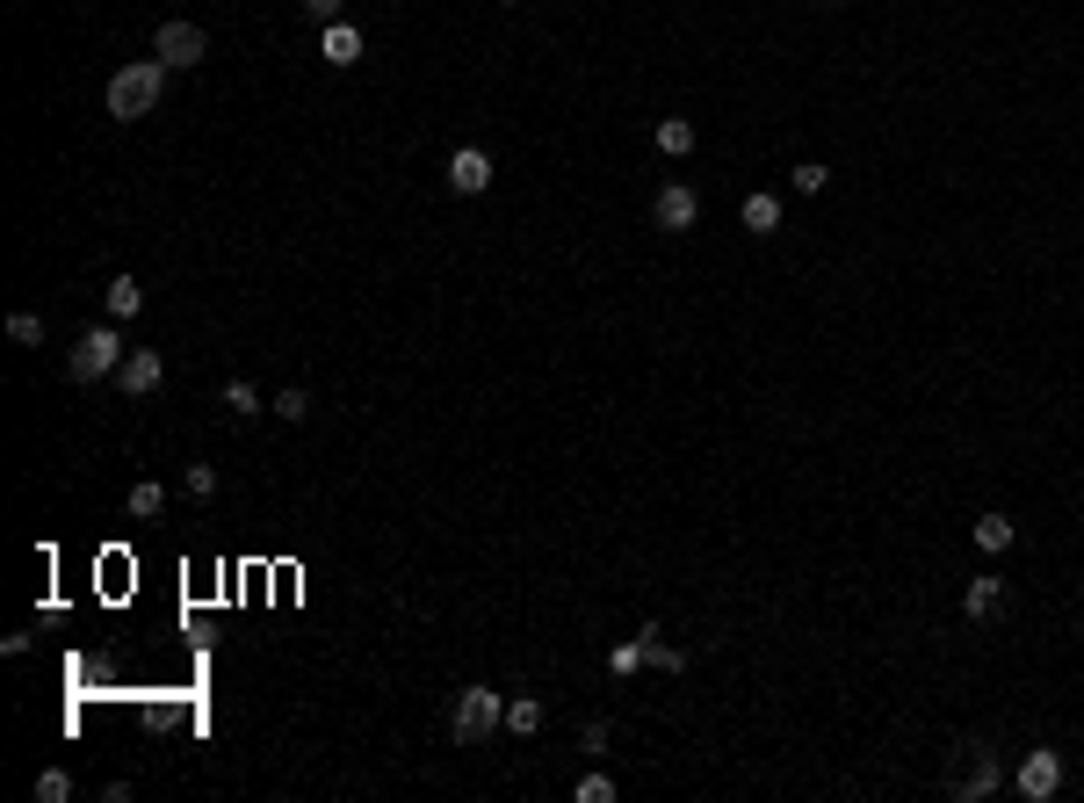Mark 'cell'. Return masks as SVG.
<instances>
[{"instance_id":"obj_1","label":"cell","mask_w":1084,"mask_h":803,"mask_svg":"<svg viewBox=\"0 0 1084 803\" xmlns=\"http://www.w3.org/2000/svg\"><path fill=\"white\" fill-rule=\"evenodd\" d=\"M159 94H167V66H159V58H138V66H116V73H109L102 109L116 123H138V116H153V109H159Z\"/></svg>"},{"instance_id":"obj_2","label":"cell","mask_w":1084,"mask_h":803,"mask_svg":"<svg viewBox=\"0 0 1084 803\" xmlns=\"http://www.w3.org/2000/svg\"><path fill=\"white\" fill-rule=\"evenodd\" d=\"M123 355H131V348H123L116 326H87L80 341L66 348V377H72V384H102V377H116V369H123Z\"/></svg>"},{"instance_id":"obj_3","label":"cell","mask_w":1084,"mask_h":803,"mask_svg":"<svg viewBox=\"0 0 1084 803\" xmlns=\"http://www.w3.org/2000/svg\"><path fill=\"white\" fill-rule=\"evenodd\" d=\"M500 724H506L500 688H463V695H456V716H448V738H456V746H484Z\"/></svg>"},{"instance_id":"obj_4","label":"cell","mask_w":1084,"mask_h":803,"mask_svg":"<svg viewBox=\"0 0 1084 803\" xmlns=\"http://www.w3.org/2000/svg\"><path fill=\"white\" fill-rule=\"evenodd\" d=\"M153 58L167 73H189V66H203L210 58V36H203V22H159L153 30Z\"/></svg>"},{"instance_id":"obj_5","label":"cell","mask_w":1084,"mask_h":803,"mask_svg":"<svg viewBox=\"0 0 1084 803\" xmlns=\"http://www.w3.org/2000/svg\"><path fill=\"white\" fill-rule=\"evenodd\" d=\"M1013 789L1027 803H1055L1063 796V752H1049V746H1033L1027 760H1019V774H1013Z\"/></svg>"},{"instance_id":"obj_6","label":"cell","mask_w":1084,"mask_h":803,"mask_svg":"<svg viewBox=\"0 0 1084 803\" xmlns=\"http://www.w3.org/2000/svg\"><path fill=\"white\" fill-rule=\"evenodd\" d=\"M694 218H702V196H694L688 181H666V189L651 196V225L658 232H694Z\"/></svg>"},{"instance_id":"obj_7","label":"cell","mask_w":1084,"mask_h":803,"mask_svg":"<svg viewBox=\"0 0 1084 803\" xmlns=\"http://www.w3.org/2000/svg\"><path fill=\"white\" fill-rule=\"evenodd\" d=\"M159 377H167L159 348H131V355H123V369H116V391H123V399H153Z\"/></svg>"},{"instance_id":"obj_8","label":"cell","mask_w":1084,"mask_h":803,"mask_svg":"<svg viewBox=\"0 0 1084 803\" xmlns=\"http://www.w3.org/2000/svg\"><path fill=\"white\" fill-rule=\"evenodd\" d=\"M998 782H1005L998 760H991L983 746H969V768L954 774V796H962V803H983V796H998Z\"/></svg>"},{"instance_id":"obj_9","label":"cell","mask_w":1084,"mask_h":803,"mask_svg":"<svg viewBox=\"0 0 1084 803\" xmlns=\"http://www.w3.org/2000/svg\"><path fill=\"white\" fill-rule=\"evenodd\" d=\"M448 189H456V196H484V189H492V159H484L478 145L448 153Z\"/></svg>"},{"instance_id":"obj_10","label":"cell","mask_w":1084,"mask_h":803,"mask_svg":"<svg viewBox=\"0 0 1084 803\" xmlns=\"http://www.w3.org/2000/svg\"><path fill=\"white\" fill-rule=\"evenodd\" d=\"M361 52H369V44H361V30L347 15L319 30V58H326V66H361Z\"/></svg>"},{"instance_id":"obj_11","label":"cell","mask_w":1084,"mask_h":803,"mask_svg":"<svg viewBox=\"0 0 1084 803\" xmlns=\"http://www.w3.org/2000/svg\"><path fill=\"white\" fill-rule=\"evenodd\" d=\"M969 536H976L983 558H1005V550L1019 543V522H1013V514H976V528H969Z\"/></svg>"},{"instance_id":"obj_12","label":"cell","mask_w":1084,"mask_h":803,"mask_svg":"<svg viewBox=\"0 0 1084 803\" xmlns=\"http://www.w3.org/2000/svg\"><path fill=\"white\" fill-rule=\"evenodd\" d=\"M738 218H745V232H752V239H774V232H781V196H774V189H752Z\"/></svg>"},{"instance_id":"obj_13","label":"cell","mask_w":1084,"mask_h":803,"mask_svg":"<svg viewBox=\"0 0 1084 803\" xmlns=\"http://www.w3.org/2000/svg\"><path fill=\"white\" fill-rule=\"evenodd\" d=\"M998 609H1005V579H998V572L969 579V594H962V615H969V623H991Z\"/></svg>"},{"instance_id":"obj_14","label":"cell","mask_w":1084,"mask_h":803,"mask_svg":"<svg viewBox=\"0 0 1084 803\" xmlns=\"http://www.w3.org/2000/svg\"><path fill=\"white\" fill-rule=\"evenodd\" d=\"M102 304H109V319H138V312H145V282H138V276H109Z\"/></svg>"},{"instance_id":"obj_15","label":"cell","mask_w":1084,"mask_h":803,"mask_svg":"<svg viewBox=\"0 0 1084 803\" xmlns=\"http://www.w3.org/2000/svg\"><path fill=\"white\" fill-rule=\"evenodd\" d=\"M644 666H658V673H688V651L666 645V629L658 623H644Z\"/></svg>"},{"instance_id":"obj_16","label":"cell","mask_w":1084,"mask_h":803,"mask_svg":"<svg viewBox=\"0 0 1084 803\" xmlns=\"http://www.w3.org/2000/svg\"><path fill=\"white\" fill-rule=\"evenodd\" d=\"M651 138H658V153H666V159H688L694 153V123L688 116H658Z\"/></svg>"},{"instance_id":"obj_17","label":"cell","mask_w":1084,"mask_h":803,"mask_svg":"<svg viewBox=\"0 0 1084 803\" xmlns=\"http://www.w3.org/2000/svg\"><path fill=\"white\" fill-rule=\"evenodd\" d=\"M217 405H224V413H232V420H254V413H268V399H260V391L246 384V377H232V384L217 391Z\"/></svg>"},{"instance_id":"obj_18","label":"cell","mask_w":1084,"mask_h":803,"mask_svg":"<svg viewBox=\"0 0 1084 803\" xmlns=\"http://www.w3.org/2000/svg\"><path fill=\"white\" fill-rule=\"evenodd\" d=\"M506 732L535 738V732H543V702H535V695H506Z\"/></svg>"},{"instance_id":"obj_19","label":"cell","mask_w":1084,"mask_h":803,"mask_svg":"<svg viewBox=\"0 0 1084 803\" xmlns=\"http://www.w3.org/2000/svg\"><path fill=\"white\" fill-rule=\"evenodd\" d=\"M607 673H615V681H629V673H644V629H637V637H622V645L607 651Z\"/></svg>"},{"instance_id":"obj_20","label":"cell","mask_w":1084,"mask_h":803,"mask_svg":"<svg viewBox=\"0 0 1084 803\" xmlns=\"http://www.w3.org/2000/svg\"><path fill=\"white\" fill-rule=\"evenodd\" d=\"M789 189H795V196H825V189H831V167H825V159H803V167L789 175Z\"/></svg>"},{"instance_id":"obj_21","label":"cell","mask_w":1084,"mask_h":803,"mask_svg":"<svg viewBox=\"0 0 1084 803\" xmlns=\"http://www.w3.org/2000/svg\"><path fill=\"white\" fill-rule=\"evenodd\" d=\"M159 506H167V486H159V478H138V486H131V514H138V522H153Z\"/></svg>"},{"instance_id":"obj_22","label":"cell","mask_w":1084,"mask_h":803,"mask_svg":"<svg viewBox=\"0 0 1084 803\" xmlns=\"http://www.w3.org/2000/svg\"><path fill=\"white\" fill-rule=\"evenodd\" d=\"M181 492H189V500H217V464H189V471H181Z\"/></svg>"},{"instance_id":"obj_23","label":"cell","mask_w":1084,"mask_h":803,"mask_svg":"<svg viewBox=\"0 0 1084 803\" xmlns=\"http://www.w3.org/2000/svg\"><path fill=\"white\" fill-rule=\"evenodd\" d=\"M8 341H15V348H44V319L15 312V319H8Z\"/></svg>"},{"instance_id":"obj_24","label":"cell","mask_w":1084,"mask_h":803,"mask_svg":"<svg viewBox=\"0 0 1084 803\" xmlns=\"http://www.w3.org/2000/svg\"><path fill=\"white\" fill-rule=\"evenodd\" d=\"M276 420H311V391L304 384H282L276 391Z\"/></svg>"},{"instance_id":"obj_25","label":"cell","mask_w":1084,"mask_h":803,"mask_svg":"<svg viewBox=\"0 0 1084 803\" xmlns=\"http://www.w3.org/2000/svg\"><path fill=\"white\" fill-rule=\"evenodd\" d=\"M579 803H615L622 789H615V774H579V789H571Z\"/></svg>"},{"instance_id":"obj_26","label":"cell","mask_w":1084,"mask_h":803,"mask_svg":"<svg viewBox=\"0 0 1084 803\" xmlns=\"http://www.w3.org/2000/svg\"><path fill=\"white\" fill-rule=\"evenodd\" d=\"M72 796V774L66 768H44V774H36V803H66Z\"/></svg>"},{"instance_id":"obj_27","label":"cell","mask_w":1084,"mask_h":803,"mask_svg":"<svg viewBox=\"0 0 1084 803\" xmlns=\"http://www.w3.org/2000/svg\"><path fill=\"white\" fill-rule=\"evenodd\" d=\"M607 738H615V732H607V716H593V724L579 732V752H607Z\"/></svg>"},{"instance_id":"obj_28","label":"cell","mask_w":1084,"mask_h":803,"mask_svg":"<svg viewBox=\"0 0 1084 803\" xmlns=\"http://www.w3.org/2000/svg\"><path fill=\"white\" fill-rule=\"evenodd\" d=\"M304 15L319 22V30H326V22H340V0H304Z\"/></svg>"}]
</instances>
